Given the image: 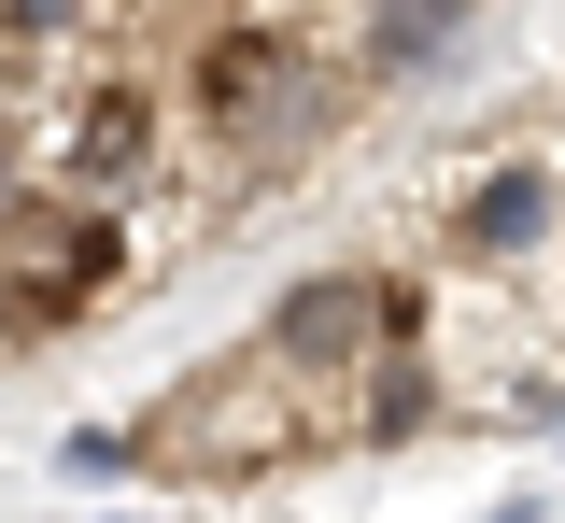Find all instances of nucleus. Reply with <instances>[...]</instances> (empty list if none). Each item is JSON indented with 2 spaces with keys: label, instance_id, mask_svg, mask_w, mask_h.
<instances>
[{
  "label": "nucleus",
  "instance_id": "obj_1",
  "mask_svg": "<svg viewBox=\"0 0 565 523\" xmlns=\"http://www.w3.org/2000/svg\"><path fill=\"white\" fill-rule=\"evenodd\" d=\"M128 439V467H156V481H255V467H297V452L353 439V396L340 382H282L255 340L241 354H212V369H184L141 425H114Z\"/></svg>",
  "mask_w": 565,
  "mask_h": 523
},
{
  "label": "nucleus",
  "instance_id": "obj_2",
  "mask_svg": "<svg viewBox=\"0 0 565 523\" xmlns=\"http://www.w3.org/2000/svg\"><path fill=\"white\" fill-rule=\"evenodd\" d=\"M411 340V284H382V269H311V284H282L269 325H255V354L282 382H353L367 354H396Z\"/></svg>",
  "mask_w": 565,
  "mask_h": 523
},
{
  "label": "nucleus",
  "instance_id": "obj_3",
  "mask_svg": "<svg viewBox=\"0 0 565 523\" xmlns=\"http://www.w3.org/2000/svg\"><path fill=\"white\" fill-rule=\"evenodd\" d=\"M467 29H481V0H353L340 72H353V85H411V72H438Z\"/></svg>",
  "mask_w": 565,
  "mask_h": 523
},
{
  "label": "nucleus",
  "instance_id": "obj_4",
  "mask_svg": "<svg viewBox=\"0 0 565 523\" xmlns=\"http://www.w3.org/2000/svg\"><path fill=\"white\" fill-rule=\"evenodd\" d=\"M537 226H552V170H494V184H467V213H452V255L467 269H509Z\"/></svg>",
  "mask_w": 565,
  "mask_h": 523
}]
</instances>
